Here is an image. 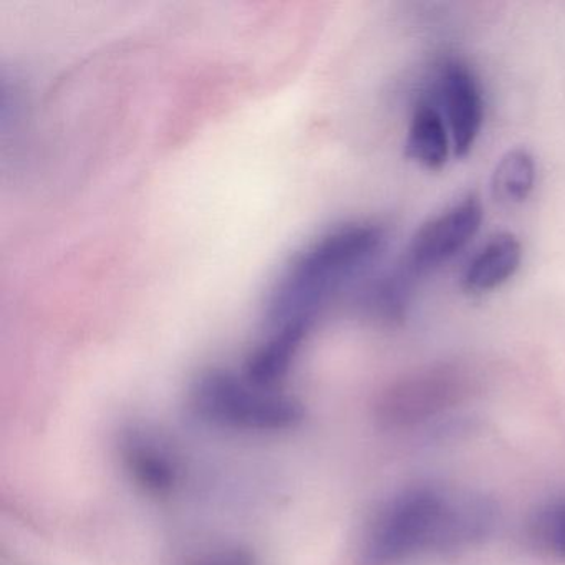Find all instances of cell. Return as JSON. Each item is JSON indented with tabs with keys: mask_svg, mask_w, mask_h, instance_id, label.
<instances>
[{
	"mask_svg": "<svg viewBox=\"0 0 565 565\" xmlns=\"http://www.w3.org/2000/svg\"><path fill=\"white\" fill-rule=\"evenodd\" d=\"M495 508L489 499L418 486L393 495L365 525L356 565H405L426 555L465 551L491 534Z\"/></svg>",
	"mask_w": 565,
	"mask_h": 565,
	"instance_id": "obj_1",
	"label": "cell"
},
{
	"mask_svg": "<svg viewBox=\"0 0 565 565\" xmlns=\"http://www.w3.org/2000/svg\"><path fill=\"white\" fill-rule=\"evenodd\" d=\"M385 243L382 227L350 223L335 227L292 257L274 282L266 302L270 329L286 323H316L320 310L366 266Z\"/></svg>",
	"mask_w": 565,
	"mask_h": 565,
	"instance_id": "obj_2",
	"label": "cell"
},
{
	"mask_svg": "<svg viewBox=\"0 0 565 565\" xmlns=\"http://www.w3.org/2000/svg\"><path fill=\"white\" fill-rule=\"evenodd\" d=\"M190 403L201 422L233 431H289L303 419L296 398L260 388L230 370L201 373L191 385Z\"/></svg>",
	"mask_w": 565,
	"mask_h": 565,
	"instance_id": "obj_3",
	"label": "cell"
},
{
	"mask_svg": "<svg viewBox=\"0 0 565 565\" xmlns=\"http://www.w3.org/2000/svg\"><path fill=\"white\" fill-rule=\"evenodd\" d=\"M469 392L465 373L435 366L393 383L376 403V419L385 429L402 431L425 425L458 406Z\"/></svg>",
	"mask_w": 565,
	"mask_h": 565,
	"instance_id": "obj_4",
	"label": "cell"
},
{
	"mask_svg": "<svg viewBox=\"0 0 565 565\" xmlns=\"http://www.w3.org/2000/svg\"><path fill=\"white\" fill-rule=\"evenodd\" d=\"M482 216L481 201L469 194L426 221L409 241L399 273L412 280L451 260L478 234Z\"/></svg>",
	"mask_w": 565,
	"mask_h": 565,
	"instance_id": "obj_5",
	"label": "cell"
},
{
	"mask_svg": "<svg viewBox=\"0 0 565 565\" xmlns=\"http://www.w3.org/2000/svg\"><path fill=\"white\" fill-rule=\"evenodd\" d=\"M436 94L451 135L452 153L466 157L475 147L484 124V97L472 68L459 58L443 62Z\"/></svg>",
	"mask_w": 565,
	"mask_h": 565,
	"instance_id": "obj_6",
	"label": "cell"
},
{
	"mask_svg": "<svg viewBox=\"0 0 565 565\" xmlns=\"http://www.w3.org/2000/svg\"><path fill=\"white\" fill-rule=\"evenodd\" d=\"M120 458L125 472L145 494L170 495L180 479L177 458L167 445L147 429L121 433Z\"/></svg>",
	"mask_w": 565,
	"mask_h": 565,
	"instance_id": "obj_7",
	"label": "cell"
},
{
	"mask_svg": "<svg viewBox=\"0 0 565 565\" xmlns=\"http://www.w3.org/2000/svg\"><path fill=\"white\" fill-rule=\"evenodd\" d=\"M312 327L309 323H286L270 329L269 337L247 359L243 375L260 388L276 390L289 375Z\"/></svg>",
	"mask_w": 565,
	"mask_h": 565,
	"instance_id": "obj_8",
	"label": "cell"
},
{
	"mask_svg": "<svg viewBox=\"0 0 565 565\" xmlns=\"http://www.w3.org/2000/svg\"><path fill=\"white\" fill-rule=\"evenodd\" d=\"M522 260V246L511 233L492 236L472 256L462 274V289L469 294H484L508 282Z\"/></svg>",
	"mask_w": 565,
	"mask_h": 565,
	"instance_id": "obj_9",
	"label": "cell"
},
{
	"mask_svg": "<svg viewBox=\"0 0 565 565\" xmlns=\"http://www.w3.org/2000/svg\"><path fill=\"white\" fill-rule=\"evenodd\" d=\"M451 153V135L439 108L431 102L416 105L406 135V157L426 170H439Z\"/></svg>",
	"mask_w": 565,
	"mask_h": 565,
	"instance_id": "obj_10",
	"label": "cell"
},
{
	"mask_svg": "<svg viewBox=\"0 0 565 565\" xmlns=\"http://www.w3.org/2000/svg\"><path fill=\"white\" fill-rule=\"evenodd\" d=\"M534 158L527 150L515 148L499 160L498 167L492 173V194L501 203H522L534 190Z\"/></svg>",
	"mask_w": 565,
	"mask_h": 565,
	"instance_id": "obj_11",
	"label": "cell"
},
{
	"mask_svg": "<svg viewBox=\"0 0 565 565\" xmlns=\"http://www.w3.org/2000/svg\"><path fill=\"white\" fill-rule=\"evenodd\" d=\"M531 534L542 551L565 558V498L548 502L537 512Z\"/></svg>",
	"mask_w": 565,
	"mask_h": 565,
	"instance_id": "obj_12",
	"label": "cell"
},
{
	"mask_svg": "<svg viewBox=\"0 0 565 565\" xmlns=\"http://www.w3.org/2000/svg\"><path fill=\"white\" fill-rule=\"evenodd\" d=\"M181 565H259L256 554L244 545L227 544L207 548L184 558Z\"/></svg>",
	"mask_w": 565,
	"mask_h": 565,
	"instance_id": "obj_13",
	"label": "cell"
}]
</instances>
